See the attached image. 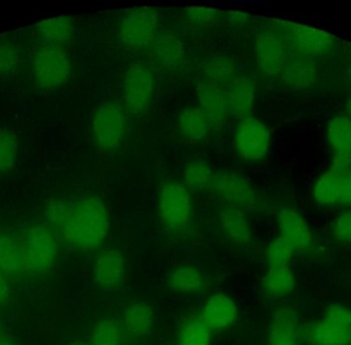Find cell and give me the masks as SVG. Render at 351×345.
Listing matches in <instances>:
<instances>
[{
  "label": "cell",
  "mask_w": 351,
  "mask_h": 345,
  "mask_svg": "<svg viewBox=\"0 0 351 345\" xmlns=\"http://www.w3.org/2000/svg\"><path fill=\"white\" fill-rule=\"evenodd\" d=\"M18 158V142L12 132L0 129V174L14 169Z\"/></svg>",
  "instance_id": "cell-35"
},
{
  "label": "cell",
  "mask_w": 351,
  "mask_h": 345,
  "mask_svg": "<svg viewBox=\"0 0 351 345\" xmlns=\"http://www.w3.org/2000/svg\"><path fill=\"white\" fill-rule=\"evenodd\" d=\"M319 76L315 59L291 51L280 78L285 86L292 90L306 91L317 84Z\"/></svg>",
  "instance_id": "cell-13"
},
{
  "label": "cell",
  "mask_w": 351,
  "mask_h": 345,
  "mask_svg": "<svg viewBox=\"0 0 351 345\" xmlns=\"http://www.w3.org/2000/svg\"><path fill=\"white\" fill-rule=\"evenodd\" d=\"M212 330L200 318L186 320L178 333V345H210Z\"/></svg>",
  "instance_id": "cell-31"
},
{
  "label": "cell",
  "mask_w": 351,
  "mask_h": 345,
  "mask_svg": "<svg viewBox=\"0 0 351 345\" xmlns=\"http://www.w3.org/2000/svg\"><path fill=\"white\" fill-rule=\"evenodd\" d=\"M210 189L229 206L250 209L257 202V191L249 179L233 171L215 173Z\"/></svg>",
  "instance_id": "cell-11"
},
{
  "label": "cell",
  "mask_w": 351,
  "mask_h": 345,
  "mask_svg": "<svg viewBox=\"0 0 351 345\" xmlns=\"http://www.w3.org/2000/svg\"><path fill=\"white\" fill-rule=\"evenodd\" d=\"M127 272L125 256L117 250H106L97 257L93 278L100 288L115 290L123 285Z\"/></svg>",
  "instance_id": "cell-16"
},
{
  "label": "cell",
  "mask_w": 351,
  "mask_h": 345,
  "mask_svg": "<svg viewBox=\"0 0 351 345\" xmlns=\"http://www.w3.org/2000/svg\"><path fill=\"white\" fill-rule=\"evenodd\" d=\"M0 336H1V322H0Z\"/></svg>",
  "instance_id": "cell-47"
},
{
  "label": "cell",
  "mask_w": 351,
  "mask_h": 345,
  "mask_svg": "<svg viewBox=\"0 0 351 345\" xmlns=\"http://www.w3.org/2000/svg\"><path fill=\"white\" fill-rule=\"evenodd\" d=\"M25 272L45 276L55 270L59 257L57 235L47 224H31L21 239Z\"/></svg>",
  "instance_id": "cell-2"
},
{
  "label": "cell",
  "mask_w": 351,
  "mask_h": 345,
  "mask_svg": "<svg viewBox=\"0 0 351 345\" xmlns=\"http://www.w3.org/2000/svg\"><path fill=\"white\" fill-rule=\"evenodd\" d=\"M296 287V278L290 265L269 266L263 278V289L270 298L288 296Z\"/></svg>",
  "instance_id": "cell-27"
},
{
  "label": "cell",
  "mask_w": 351,
  "mask_h": 345,
  "mask_svg": "<svg viewBox=\"0 0 351 345\" xmlns=\"http://www.w3.org/2000/svg\"><path fill=\"white\" fill-rule=\"evenodd\" d=\"M294 253L292 246L278 235L270 241L266 251V256H267L269 266H282L289 265Z\"/></svg>",
  "instance_id": "cell-37"
},
{
  "label": "cell",
  "mask_w": 351,
  "mask_h": 345,
  "mask_svg": "<svg viewBox=\"0 0 351 345\" xmlns=\"http://www.w3.org/2000/svg\"><path fill=\"white\" fill-rule=\"evenodd\" d=\"M292 53L315 58L328 55L335 47V39L329 33L304 25L286 24L280 27Z\"/></svg>",
  "instance_id": "cell-10"
},
{
  "label": "cell",
  "mask_w": 351,
  "mask_h": 345,
  "mask_svg": "<svg viewBox=\"0 0 351 345\" xmlns=\"http://www.w3.org/2000/svg\"><path fill=\"white\" fill-rule=\"evenodd\" d=\"M226 91L231 115L239 119L252 117L257 96L255 80L250 76L237 75Z\"/></svg>",
  "instance_id": "cell-19"
},
{
  "label": "cell",
  "mask_w": 351,
  "mask_h": 345,
  "mask_svg": "<svg viewBox=\"0 0 351 345\" xmlns=\"http://www.w3.org/2000/svg\"><path fill=\"white\" fill-rule=\"evenodd\" d=\"M278 224L280 237L288 241L295 252H306L313 243L311 226L306 219L292 208H284L278 212Z\"/></svg>",
  "instance_id": "cell-14"
},
{
  "label": "cell",
  "mask_w": 351,
  "mask_h": 345,
  "mask_svg": "<svg viewBox=\"0 0 351 345\" xmlns=\"http://www.w3.org/2000/svg\"><path fill=\"white\" fill-rule=\"evenodd\" d=\"M127 111L119 102H105L95 111L92 131L97 146L102 152L119 150L127 134Z\"/></svg>",
  "instance_id": "cell-6"
},
{
  "label": "cell",
  "mask_w": 351,
  "mask_h": 345,
  "mask_svg": "<svg viewBox=\"0 0 351 345\" xmlns=\"http://www.w3.org/2000/svg\"><path fill=\"white\" fill-rule=\"evenodd\" d=\"M47 225L72 249L94 251L110 229V213L103 198L86 195L73 200H51L45 206Z\"/></svg>",
  "instance_id": "cell-1"
},
{
  "label": "cell",
  "mask_w": 351,
  "mask_h": 345,
  "mask_svg": "<svg viewBox=\"0 0 351 345\" xmlns=\"http://www.w3.org/2000/svg\"><path fill=\"white\" fill-rule=\"evenodd\" d=\"M22 57L18 47L12 43L0 41V80L14 78L21 68Z\"/></svg>",
  "instance_id": "cell-33"
},
{
  "label": "cell",
  "mask_w": 351,
  "mask_h": 345,
  "mask_svg": "<svg viewBox=\"0 0 351 345\" xmlns=\"http://www.w3.org/2000/svg\"><path fill=\"white\" fill-rule=\"evenodd\" d=\"M121 326L110 319L101 320L95 326L90 345H121Z\"/></svg>",
  "instance_id": "cell-34"
},
{
  "label": "cell",
  "mask_w": 351,
  "mask_h": 345,
  "mask_svg": "<svg viewBox=\"0 0 351 345\" xmlns=\"http://www.w3.org/2000/svg\"><path fill=\"white\" fill-rule=\"evenodd\" d=\"M69 345H90L88 344H86V342H84V340H75V342H71Z\"/></svg>",
  "instance_id": "cell-46"
},
{
  "label": "cell",
  "mask_w": 351,
  "mask_h": 345,
  "mask_svg": "<svg viewBox=\"0 0 351 345\" xmlns=\"http://www.w3.org/2000/svg\"><path fill=\"white\" fill-rule=\"evenodd\" d=\"M158 215L169 230H184L192 218V198L189 188L180 182H164L158 193Z\"/></svg>",
  "instance_id": "cell-7"
},
{
  "label": "cell",
  "mask_w": 351,
  "mask_h": 345,
  "mask_svg": "<svg viewBox=\"0 0 351 345\" xmlns=\"http://www.w3.org/2000/svg\"><path fill=\"white\" fill-rule=\"evenodd\" d=\"M214 176L212 167L202 160H193L188 163L183 172L187 187L197 190L210 188Z\"/></svg>",
  "instance_id": "cell-32"
},
{
  "label": "cell",
  "mask_w": 351,
  "mask_h": 345,
  "mask_svg": "<svg viewBox=\"0 0 351 345\" xmlns=\"http://www.w3.org/2000/svg\"><path fill=\"white\" fill-rule=\"evenodd\" d=\"M344 171L331 165L326 172L317 178L311 193L315 204L322 208H330L337 204L340 183Z\"/></svg>",
  "instance_id": "cell-25"
},
{
  "label": "cell",
  "mask_w": 351,
  "mask_h": 345,
  "mask_svg": "<svg viewBox=\"0 0 351 345\" xmlns=\"http://www.w3.org/2000/svg\"><path fill=\"white\" fill-rule=\"evenodd\" d=\"M154 313L147 303L135 301L123 311V323L130 333L137 337H145L154 326Z\"/></svg>",
  "instance_id": "cell-29"
},
{
  "label": "cell",
  "mask_w": 351,
  "mask_h": 345,
  "mask_svg": "<svg viewBox=\"0 0 351 345\" xmlns=\"http://www.w3.org/2000/svg\"><path fill=\"white\" fill-rule=\"evenodd\" d=\"M346 112H348V117L351 119V95L348 97V101H346Z\"/></svg>",
  "instance_id": "cell-44"
},
{
  "label": "cell",
  "mask_w": 351,
  "mask_h": 345,
  "mask_svg": "<svg viewBox=\"0 0 351 345\" xmlns=\"http://www.w3.org/2000/svg\"><path fill=\"white\" fill-rule=\"evenodd\" d=\"M239 309L237 303L225 293L210 295L202 307L200 319L210 330H225L237 319Z\"/></svg>",
  "instance_id": "cell-18"
},
{
  "label": "cell",
  "mask_w": 351,
  "mask_h": 345,
  "mask_svg": "<svg viewBox=\"0 0 351 345\" xmlns=\"http://www.w3.org/2000/svg\"><path fill=\"white\" fill-rule=\"evenodd\" d=\"M305 338L313 345H351V326L323 318L306 328Z\"/></svg>",
  "instance_id": "cell-23"
},
{
  "label": "cell",
  "mask_w": 351,
  "mask_h": 345,
  "mask_svg": "<svg viewBox=\"0 0 351 345\" xmlns=\"http://www.w3.org/2000/svg\"><path fill=\"white\" fill-rule=\"evenodd\" d=\"M337 206L346 210H351V168L344 171L342 175Z\"/></svg>",
  "instance_id": "cell-40"
},
{
  "label": "cell",
  "mask_w": 351,
  "mask_h": 345,
  "mask_svg": "<svg viewBox=\"0 0 351 345\" xmlns=\"http://www.w3.org/2000/svg\"><path fill=\"white\" fill-rule=\"evenodd\" d=\"M0 272L8 278L25 272L21 239L5 233H0Z\"/></svg>",
  "instance_id": "cell-26"
},
{
  "label": "cell",
  "mask_w": 351,
  "mask_h": 345,
  "mask_svg": "<svg viewBox=\"0 0 351 345\" xmlns=\"http://www.w3.org/2000/svg\"><path fill=\"white\" fill-rule=\"evenodd\" d=\"M271 136L267 125L258 117L241 119L234 132V146L241 160L258 163L265 160L269 154Z\"/></svg>",
  "instance_id": "cell-9"
},
{
  "label": "cell",
  "mask_w": 351,
  "mask_h": 345,
  "mask_svg": "<svg viewBox=\"0 0 351 345\" xmlns=\"http://www.w3.org/2000/svg\"><path fill=\"white\" fill-rule=\"evenodd\" d=\"M301 331L297 311L291 307H278L268 324V345H298Z\"/></svg>",
  "instance_id": "cell-15"
},
{
  "label": "cell",
  "mask_w": 351,
  "mask_h": 345,
  "mask_svg": "<svg viewBox=\"0 0 351 345\" xmlns=\"http://www.w3.org/2000/svg\"><path fill=\"white\" fill-rule=\"evenodd\" d=\"M227 19L228 22L230 23L232 26L235 27H243L245 26L247 22H249V16L245 14V12H241V10H231L227 14Z\"/></svg>",
  "instance_id": "cell-42"
},
{
  "label": "cell",
  "mask_w": 351,
  "mask_h": 345,
  "mask_svg": "<svg viewBox=\"0 0 351 345\" xmlns=\"http://www.w3.org/2000/svg\"><path fill=\"white\" fill-rule=\"evenodd\" d=\"M186 20L195 28H210L218 23L220 10L208 6L192 5L186 8Z\"/></svg>",
  "instance_id": "cell-36"
},
{
  "label": "cell",
  "mask_w": 351,
  "mask_h": 345,
  "mask_svg": "<svg viewBox=\"0 0 351 345\" xmlns=\"http://www.w3.org/2000/svg\"><path fill=\"white\" fill-rule=\"evenodd\" d=\"M169 286L179 293L199 292L204 287L202 272L192 265H180L169 276Z\"/></svg>",
  "instance_id": "cell-30"
},
{
  "label": "cell",
  "mask_w": 351,
  "mask_h": 345,
  "mask_svg": "<svg viewBox=\"0 0 351 345\" xmlns=\"http://www.w3.org/2000/svg\"><path fill=\"white\" fill-rule=\"evenodd\" d=\"M346 84H348V86H350V88H351V63L350 64V65L348 66V67H346Z\"/></svg>",
  "instance_id": "cell-43"
},
{
  "label": "cell",
  "mask_w": 351,
  "mask_h": 345,
  "mask_svg": "<svg viewBox=\"0 0 351 345\" xmlns=\"http://www.w3.org/2000/svg\"><path fill=\"white\" fill-rule=\"evenodd\" d=\"M0 345H16V342L12 340H6V338H0Z\"/></svg>",
  "instance_id": "cell-45"
},
{
  "label": "cell",
  "mask_w": 351,
  "mask_h": 345,
  "mask_svg": "<svg viewBox=\"0 0 351 345\" xmlns=\"http://www.w3.org/2000/svg\"><path fill=\"white\" fill-rule=\"evenodd\" d=\"M152 47L154 60L165 69L177 71L185 65V47L175 33L160 32Z\"/></svg>",
  "instance_id": "cell-21"
},
{
  "label": "cell",
  "mask_w": 351,
  "mask_h": 345,
  "mask_svg": "<svg viewBox=\"0 0 351 345\" xmlns=\"http://www.w3.org/2000/svg\"><path fill=\"white\" fill-rule=\"evenodd\" d=\"M219 221L227 239L234 245L247 246L251 243L253 229L243 209L227 204L219 212Z\"/></svg>",
  "instance_id": "cell-20"
},
{
  "label": "cell",
  "mask_w": 351,
  "mask_h": 345,
  "mask_svg": "<svg viewBox=\"0 0 351 345\" xmlns=\"http://www.w3.org/2000/svg\"><path fill=\"white\" fill-rule=\"evenodd\" d=\"M323 318L342 325L351 326V309L340 303H333L326 309Z\"/></svg>",
  "instance_id": "cell-39"
},
{
  "label": "cell",
  "mask_w": 351,
  "mask_h": 345,
  "mask_svg": "<svg viewBox=\"0 0 351 345\" xmlns=\"http://www.w3.org/2000/svg\"><path fill=\"white\" fill-rule=\"evenodd\" d=\"M178 130L184 139L199 142L206 139L212 125L199 106L186 107L178 117Z\"/></svg>",
  "instance_id": "cell-24"
},
{
  "label": "cell",
  "mask_w": 351,
  "mask_h": 345,
  "mask_svg": "<svg viewBox=\"0 0 351 345\" xmlns=\"http://www.w3.org/2000/svg\"><path fill=\"white\" fill-rule=\"evenodd\" d=\"M198 106L204 111L213 130L221 129L231 117L226 88L202 80L197 86Z\"/></svg>",
  "instance_id": "cell-12"
},
{
  "label": "cell",
  "mask_w": 351,
  "mask_h": 345,
  "mask_svg": "<svg viewBox=\"0 0 351 345\" xmlns=\"http://www.w3.org/2000/svg\"><path fill=\"white\" fill-rule=\"evenodd\" d=\"M156 92L154 70L140 62L130 64L121 84V104L127 113L133 117L144 115L152 107Z\"/></svg>",
  "instance_id": "cell-5"
},
{
  "label": "cell",
  "mask_w": 351,
  "mask_h": 345,
  "mask_svg": "<svg viewBox=\"0 0 351 345\" xmlns=\"http://www.w3.org/2000/svg\"><path fill=\"white\" fill-rule=\"evenodd\" d=\"M30 70L40 90H58L71 78V58L65 47L40 45L31 56Z\"/></svg>",
  "instance_id": "cell-3"
},
{
  "label": "cell",
  "mask_w": 351,
  "mask_h": 345,
  "mask_svg": "<svg viewBox=\"0 0 351 345\" xmlns=\"http://www.w3.org/2000/svg\"><path fill=\"white\" fill-rule=\"evenodd\" d=\"M332 235L341 245H351V210L340 212L332 223Z\"/></svg>",
  "instance_id": "cell-38"
},
{
  "label": "cell",
  "mask_w": 351,
  "mask_h": 345,
  "mask_svg": "<svg viewBox=\"0 0 351 345\" xmlns=\"http://www.w3.org/2000/svg\"><path fill=\"white\" fill-rule=\"evenodd\" d=\"M10 295H12V290H10L8 278L0 272V307L8 305V303L10 302Z\"/></svg>",
  "instance_id": "cell-41"
},
{
  "label": "cell",
  "mask_w": 351,
  "mask_h": 345,
  "mask_svg": "<svg viewBox=\"0 0 351 345\" xmlns=\"http://www.w3.org/2000/svg\"><path fill=\"white\" fill-rule=\"evenodd\" d=\"M202 73L204 82L224 88L237 78V64L228 56H213L204 61Z\"/></svg>",
  "instance_id": "cell-28"
},
{
  "label": "cell",
  "mask_w": 351,
  "mask_h": 345,
  "mask_svg": "<svg viewBox=\"0 0 351 345\" xmlns=\"http://www.w3.org/2000/svg\"><path fill=\"white\" fill-rule=\"evenodd\" d=\"M160 12L154 6H136L128 10L119 24L121 45L134 53L152 47L160 34Z\"/></svg>",
  "instance_id": "cell-4"
},
{
  "label": "cell",
  "mask_w": 351,
  "mask_h": 345,
  "mask_svg": "<svg viewBox=\"0 0 351 345\" xmlns=\"http://www.w3.org/2000/svg\"><path fill=\"white\" fill-rule=\"evenodd\" d=\"M291 49L280 27L262 29L255 39L257 66L261 73L269 80L280 78Z\"/></svg>",
  "instance_id": "cell-8"
},
{
  "label": "cell",
  "mask_w": 351,
  "mask_h": 345,
  "mask_svg": "<svg viewBox=\"0 0 351 345\" xmlns=\"http://www.w3.org/2000/svg\"><path fill=\"white\" fill-rule=\"evenodd\" d=\"M328 142L333 154L332 164L341 170L351 168V119L336 115L328 123Z\"/></svg>",
  "instance_id": "cell-17"
},
{
  "label": "cell",
  "mask_w": 351,
  "mask_h": 345,
  "mask_svg": "<svg viewBox=\"0 0 351 345\" xmlns=\"http://www.w3.org/2000/svg\"><path fill=\"white\" fill-rule=\"evenodd\" d=\"M75 26L68 16L47 19L35 27V36L43 45L65 47L73 40Z\"/></svg>",
  "instance_id": "cell-22"
}]
</instances>
